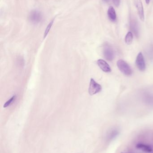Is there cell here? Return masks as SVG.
Instances as JSON below:
<instances>
[{
	"mask_svg": "<svg viewBox=\"0 0 153 153\" xmlns=\"http://www.w3.org/2000/svg\"><path fill=\"white\" fill-rule=\"evenodd\" d=\"M115 6L119 7L120 3V0H112Z\"/></svg>",
	"mask_w": 153,
	"mask_h": 153,
	"instance_id": "15",
	"label": "cell"
},
{
	"mask_svg": "<svg viewBox=\"0 0 153 153\" xmlns=\"http://www.w3.org/2000/svg\"><path fill=\"white\" fill-rule=\"evenodd\" d=\"M53 23H54V20H52V21L50 22H49V25H48L47 27L46 28V30H45V35H44V38H46V37L47 36L49 32V30L51 29V27H52V25H53Z\"/></svg>",
	"mask_w": 153,
	"mask_h": 153,
	"instance_id": "14",
	"label": "cell"
},
{
	"mask_svg": "<svg viewBox=\"0 0 153 153\" xmlns=\"http://www.w3.org/2000/svg\"><path fill=\"white\" fill-rule=\"evenodd\" d=\"M136 65L139 71L142 72H143L145 71L146 69V64L144 57L142 52H140L137 55L136 60Z\"/></svg>",
	"mask_w": 153,
	"mask_h": 153,
	"instance_id": "4",
	"label": "cell"
},
{
	"mask_svg": "<svg viewBox=\"0 0 153 153\" xmlns=\"http://www.w3.org/2000/svg\"><path fill=\"white\" fill-rule=\"evenodd\" d=\"M102 53L105 59L109 62H111L114 60L115 52L109 44L106 43L103 45Z\"/></svg>",
	"mask_w": 153,
	"mask_h": 153,
	"instance_id": "2",
	"label": "cell"
},
{
	"mask_svg": "<svg viewBox=\"0 0 153 153\" xmlns=\"http://www.w3.org/2000/svg\"><path fill=\"white\" fill-rule=\"evenodd\" d=\"M119 134V131L118 129H113L110 130L107 135L108 140H112L116 138Z\"/></svg>",
	"mask_w": 153,
	"mask_h": 153,
	"instance_id": "10",
	"label": "cell"
},
{
	"mask_svg": "<svg viewBox=\"0 0 153 153\" xmlns=\"http://www.w3.org/2000/svg\"><path fill=\"white\" fill-rule=\"evenodd\" d=\"M150 1H151V0H145V1L147 4H149L150 2Z\"/></svg>",
	"mask_w": 153,
	"mask_h": 153,
	"instance_id": "16",
	"label": "cell"
},
{
	"mask_svg": "<svg viewBox=\"0 0 153 153\" xmlns=\"http://www.w3.org/2000/svg\"><path fill=\"white\" fill-rule=\"evenodd\" d=\"M131 27L132 28V30L134 31V34H135L136 36H137L139 35V32H138V27H137V24L135 22H132V23H131Z\"/></svg>",
	"mask_w": 153,
	"mask_h": 153,
	"instance_id": "12",
	"label": "cell"
},
{
	"mask_svg": "<svg viewBox=\"0 0 153 153\" xmlns=\"http://www.w3.org/2000/svg\"><path fill=\"white\" fill-rule=\"evenodd\" d=\"M16 99V95H14V96H13L12 97L10 98L9 100L7 101L5 103H4V105L3 107L4 108H6V107H8V106H10V104H11Z\"/></svg>",
	"mask_w": 153,
	"mask_h": 153,
	"instance_id": "13",
	"label": "cell"
},
{
	"mask_svg": "<svg viewBox=\"0 0 153 153\" xmlns=\"http://www.w3.org/2000/svg\"><path fill=\"white\" fill-rule=\"evenodd\" d=\"M135 3L140 20L144 22L145 20V15L143 3L141 0H136Z\"/></svg>",
	"mask_w": 153,
	"mask_h": 153,
	"instance_id": "6",
	"label": "cell"
},
{
	"mask_svg": "<svg viewBox=\"0 0 153 153\" xmlns=\"http://www.w3.org/2000/svg\"><path fill=\"white\" fill-rule=\"evenodd\" d=\"M102 87L100 85L95 82L94 79L91 78L90 82L89 88V93L90 95H93L101 91Z\"/></svg>",
	"mask_w": 153,
	"mask_h": 153,
	"instance_id": "3",
	"label": "cell"
},
{
	"mask_svg": "<svg viewBox=\"0 0 153 153\" xmlns=\"http://www.w3.org/2000/svg\"><path fill=\"white\" fill-rule=\"evenodd\" d=\"M117 65L119 71L125 75L129 76L132 75L133 71L129 65L122 59L118 61Z\"/></svg>",
	"mask_w": 153,
	"mask_h": 153,
	"instance_id": "1",
	"label": "cell"
},
{
	"mask_svg": "<svg viewBox=\"0 0 153 153\" xmlns=\"http://www.w3.org/2000/svg\"><path fill=\"white\" fill-rule=\"evenodd\" d=\"M29 19L33 23H39L42 19V14L39 11H32L30 14Z\"/></svg>",
	"mask_w": 153,
	"mask_h": 153,
	"instance_id": "5",
	"label": "cell"
},
{
	"mask_svg": "<svg viewBox=\"0 0 153 153\" xmlns=\"http://www.w3.org/2000/svg\"><path fill=\"white\" fill-rule=\"evenodd\" d=\"M103 1H105V2H107L109 0H103Z\"/></svg>",
	"mask_w": 153,
	"mask_h": 153,
	"instance_id": "17",
	"label": "cell"
},
{
	"mask_svg": "<svg viewBox=\"0 0 153 153\" xmlns=\"http://www.w3.org/2000/svg\"><path fill=\"white\" fill-rule=\"evenodd\" d=\"M133 39H134V36H133V33L131 31H129L126 35L125 38V42L126 44L128 45H131L133 42Z\"/></svg>",
	"mask_w": 153,
	"mask_h": 153,
	"instance_id": "11",
	"label": "cell"
},
{
	"mask_svg": "<svg viewBox=\"0 0 153 153\" xmlns=\"http://www.w3.org/2000/svg\"><path fill=\"white\" fill-rule=\"evenodd\" d=\"M97 64L101 69L105 73H110L111 71V68L109 65L104 60L99 59L97 61Z\"/></svg>",
	"mask_w": 153,
	"mask_h": 153,
	"instance_id": "7",
	"label": "cell"
},
{
	"mask_svg": "<svg viewBox=\"0 0 153 153\" xmlns=\"http://www.w3.org/2000/svg\"><path fill=\"white\" fill-rule=\"evenodd\" d=\"M136 148L146 152H152L153 149L152 146L147 145L143 143L137 144L136 146Z\"/></svg>",
	"mask_w": 153,
	"mask_h": 153,
	"instance_id": "9",
	"label": "cell"
},
{
	"mask_svg": "<svg viewBox=\"0 0 153 153\" xmlns=\"http://www.w3.org/2000/svg\"></svg>",
	"mask_w": 153,
	"mask_h": 153,
	"instance_id": "18",
	"label": "cell"
},
{
	"mask_svg": "<svg viewBox=\"0 0 153 153\" xmlns=\"http://www.w3.org/2000/svg\"><path fill=\"white\" fill-rule=\"evenodd\" d=\"M108 16L109 19L111 21L115 22L116 20L117 16L116 10L113 6H110L109 7L107 11Z\"/></svg>",
	"mask_w": 153,
	"mask_h": 153,
	"instance_id": "8",
	"label": "cell"
}]
</instances>
